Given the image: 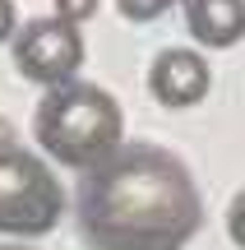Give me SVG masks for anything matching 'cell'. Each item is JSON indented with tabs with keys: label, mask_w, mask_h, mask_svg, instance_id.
Listing matches in <instances>:
<instances>
[{
	"label": "cell",
	"mask_w": 245,
	"mask_h": 250,
	"mask_svg": "<svg viewBox=\"0 0 245 250\" xmlns=\"http://www.w3.org/2000/svg\"><path fill=\"white\" fill-rule=\"evenodd\" d=\"M74 218L88 250H185L204 227V195L171 148L134 139L79 171Z\"/></svg>",
	"instance_id": "1"
},
{
	"label": "cell",
	"mask_w": 245,
	"mask_h": 250,
	"mask_svg": "<svg viewBox=\"0 0 245 250\" xmlns=\"http://www.w3.org/2000/svg\"><path fill=\"white\" fill-rule=\"evenodd\" d=\"M33 139L46 158L60 167L88 171L102 162L116 144H125V111L102 83L65 79L46 88V98L33 111Z\"/></svg>",
	"instance_id": "2"
},
{
	"label": "cell",
	"mask_w": 245,
	"mask_h": 250,
	"mask_svg": "<svg viewBox=\"0 0 245 250\" xmlns=\"http://www.w3.org/2000/svg\"><path fill=\"white\" fill-rule=\"evenodd\" d=\"M65 213V190L42 153L0 125V236H46Z\"/></svg>",
	"instance_id": "3"
},
{
	"label": "cell",
	"mask_w": 245,
	"mask_h": 250,
	"mask_svg": "<svg viewBox=\"0 0 245 250\" xmlns=\"http://www.w3.org/2000/svg\"><path fill=\"white\" fill-rule=\"evenodd\" d=\"M9 56H14V70L23 79L42 83V88H56L65 79H79L88 46H83V33L74 23H65L56 14H42V19H28L14 33Z\"/></svg>",
	"instance_id": "4"
},
{
	"label": "cell",
	"mask_w": 245,
	"mask_h": 250,
	"mask_svg": "<svg viewBox=\"0 0 245 250\" xmlns=\"http://www.w3.org/2000/svg\"><path fill=\"white\" fill-rule=\"evenodd\" d=\"M213 88V70L199 51L190 46H167V51L153 56L148 65V93H153L157 107L167 111H185V107H199Z\"/></svg>",
	"instance_id": "5"
},
{
	"label": "cell",
	"mask_w": 245,
	"mask_h": 250,
	"mask_svg": "<svg viewBox=\"0 0 245 250\" xmlns=\"http://www.w3.org/2000/svg\"><path fill=\"white\" fill-rule=\"evenodd\" d=\"M185 28L199 46L227 51L245 37V0H185Z\"/></svg>",
	"instance_id": "6"
},
{
	"label": "cell",
	"mask_w": 245,
	"mask_h": 250,
	"mask_svg": "<svg viewBox=\"0 0 245 250\" xmlns=\"http://www.w3.org/2000/svg\"><path fill=\"white\" fill-rule=\"evenodd\" d=\"M171 5L176 0H116L120 19H130V23H153V19H162Z\"/></svg>",
	"instance_id": "7"
},
{
	"label": "cell",
	"mask_w": 245,
	"mask_h": 250,
	"mask_svg": "<svg viewBox=\"0 0 245 250\" xmlns=\"http://www.w3.org/2000/svg\"><path fill=\"white\" fill-rule=\"evenodd\" d=\"M93 14H97V0H56V19H65L74 28H83Z\"/></svg>",
	"instance_id": "8"
},
{
	"label": "cell",
	"mask_w": 245,
	"mask_h": 250,
	"mask_svg": "<svg viewBox=\"0 0 245 250\" xmlns=\"http://www.w3.org/2000/svg\"><path fill=\"white\" fill-rule=\"evenodd\" d=\"M227 236H231L236 250H245V190L227 204Z\"/></svg>",
	"instance_id": "9"
},
{
	"label": "cell",
	"mask_w": 245,
	"mask_h": 250,
	"mask_svg": "<svg viewBox=\"0 0 245 250\" xmlns=\"http://www.w3.org/2000/svg\"><path fill=\"white\" fill-rule=\"evenodd\" d=\"M14 23H19L14 0H0V42H9V37H14Z\"/></svg>",
	"instance_id": "10"
},
{
	"label": "cell",
	"mask_w": 245,
	"mask_h": 250,
	"mask_svg": "<svg viewBox=\"0 0 245 250\" xmlns=\"http://www.w3.org/2000/svg\"><path fill=\"white\" fill-rule=\"evenodd\" d=\"M0 250H33V246H19V241H14V246H0Z\"/></svg>",
	"instance_id": "11"
}]
</instances>
